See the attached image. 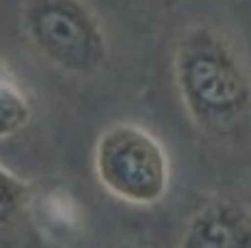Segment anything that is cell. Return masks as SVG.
I'll return each mask as SVG.
<instances>
[{
  "mask_svg": "<svg viewBox=\"0 0 251 248\" xmlns=\"http://www.w3.org/2000/svg\"><path fill=\"white\" fill-rule=\"evenodd\" d=\"M35 117V104L27 87L3 65L0 67V141L20 136Z\"/></svg>",
  "mask_w": 251,
  "mask_h": 248,
  "instance_id": "5b68a950",
  "label": "cell"
},
{
  "mask_svg": "<svg viewBox=\"0 0 251 248\" xmlns=\"http://www.w3.org/2000/svg\"><path fill=\"white\" fill-rule=\"evenodd\" d=\"M172 80L192 124L217 141L251 136V65L231 35L192 23L172 47Z\"/></svg>",
  "mask_w": 251,
  "mask_h": 248,
  "instance_id": "6da1fadb",
  "label": "cell"
},
{
  "mask_svg": "<svg viewBox=\"0 0 251 248\" xmlns=\"http://www.w3.org/2000/svg\"><path fill=\"white\" fill-rule=\"evenodd\" d=\"M20 30L30 50L60 75L87 80L110 60V35L87 0H25Z\"/></svg>",
  "mask_w": 251,
  "mask_h": 248,
  "instance_id": "7a4b0ae2",
  "label": "cell"
},
{
  "mask_svg": "<svg viewBox=\"0 0 251 248\" xmlns=\"http://www.w3.org/2000/svg\"><path fill=\"white\" fill-rule=\"evenodd\" d=\"M92 169L97 184L127 206H157L172 186V159L164 141L132 119L112 122L97 134Z\"/></svg>",
  "mask_w": 251,
  "mask_h": 248,
  "instance_id": "3957f363",
  "label": "cell"
},
{
  "mask_svg": "<svg viewBox=\"0 0 251 248\" xmlns=\"http://www.w3.org/2000/svg\"><path fill=\"white\" fill-rule=\"evenodd\" d=\"M179 248H251V208L231 196L209 199L187 219Z\"/></svg>",
  "mask_w": 251,
  "mask_h": 248,
  "instance_id": "277c9868",
  "label": "cell"
},
{
  "mask_svg": "<svg viewBox=\"0 0 251 248\" xmlns=\"http://www.w3.org/2000/svg\"><path fill=\"white\" fill-rule=\"evenodd\" d=\"M30 199H32L30 184L15 171H10L5 164H0V228L13 224L25 211Z\"/></svg>",
  "mask_w": 251,
  "mask_h": 248,
  "instance_id": "8992f818",
  "label": "cell"
}]
</instances>
